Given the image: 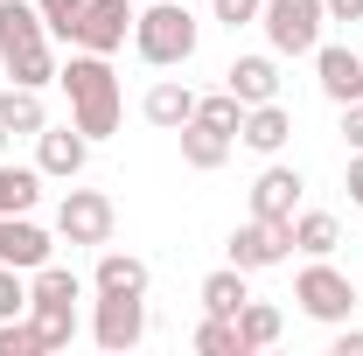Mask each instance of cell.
Wrapping results in <instances>:
<instances>
[{
	"instance_id": "cell-8",
	"label": "cell",
	"mask_w": 363,
	"mask_h": 356,
	"mask_svg": "<svg viewBox=\"0 0 363 356\" xmlns=\"http://www.w3.org/2000/svg\"><path fill=\"white\" fill-rule=\"evenodd\" d=\"M294 259V223H272V217H245L230 230V266L245 272H272Z\"/></svg>"
},
{
	"instance_id": "cell-29",
	"label": "cell",
	"mask_w": 363,
	"mask_h": 356,
	"mask_svg": "<svg viewBox=\"0 0 363 356\" xmlns=\"http://www.w3.org/2000/svg\"><path fill=\"white\" fill-rule=\"evenodd\" d=\"M7 314H28V272H14V266H0V321Z\"/></svg>"
},
{
	"instance_id": "cell-26",
	"label": "cell",
	"mask_w": 363,
	"mask_h": 356,
	"mask_svg": "<svg viewBox=\"0 0 363 356\" xmlns=\"http://www.w3.org/2000/svg\"><path fill=\"white\" fill-rule=\"evenodd\" d=\"M196 350H203V356H245V343H238V321H230V314H203V328H196Z\"/></svg>"
},
{
	"instance_id": "cell-13",
	"label": "cell",
	"mask_w": 363,
	"mask_h": 356,
	"mask_svg": "<svg viewBox=\"0 0 363 356\" xmlns=\"http://www.w3.org/2000/svg\"><path fill=\"white\" fill-rule=\"evenodd\" d=\"M301 168H279L272 161L266 175L252 182V217H272V223H294V210H301Z\"/></svg>"
},
{
	"instance_id": "cell-18",
	"label": "cell",
	"mask_w": 363,
	"mask_h": 356,
	"mask_svg": "<svg viewBox=\"0 0 363 356\" xmlns=\"http://www.w3.org/2000/svg\"><path fill=\"white\" fill-rule=\"evenodd\" d=\"M175 140H182V161H189L196 175L224 168V161H230V147H238L230 133H217V126H203V119H189V126H175Z\"/></svg>"
},
{
	"instance_id": "cell-3",
	"label": "cell",
	"mask_w": 363,
	"mask_h": 356,
	"mask_svg": "<svg viewBox=\"0 0 363 356\" xmlns=\"http://www.w3.org/2000/svg\"><path fill=\"white\" fill-rule=\"evenodd\" d=\"M196 43H203V28H196L189 0H147V7L133 14V49H140V63H154V70L189 63Z\"/></svg>"
},
{
	"instance_id": "cell-25",
	"label": "cell",
	"mask_w": 363,
	"mask_h": 356,
	"mask_svg": "<svg viewBox=\"0 0 363 356\" xmlns=\"http://www.w3.org/2000/svg\"><path fill=\"white\" fill-rule=\"evenodd\" d=\"M0 356H49V343H43V328L28 314H7L0 321Z\"/></svg>"
},
{
	"instance_id": "cell-2",
	"label": "cell",
	"mask_w": 363,
	"mask_h": 356,
	"mask_svg": "<svg viewBox=\"0 0 363 356\" xmlns=\"http://www.w3.org/2000/svg\"><path fill=\"white\" fill-rule=\"evenodd\" d=\"M0 70H7V84L28 91L56 84V49H49V21L35 0H0Z\"/></svg>"
},
{
	"instance_id": "cell-9",
	"label": "cell",
	"mask_w": 363,
	"mask_h": 356,
	"mask_svg": "<svg viewBox=\"0 0 363 356\" xmlns=\"http://www.w3.org/2000/svg\"><path fill=\"white\" fill-rule=\"evenodd\" d=\"M133 0H84V14L70 21V49H91V56H112V49H126L133 35Z\"/></svg>"
},
{
	"instance_id": "cell-5",
	"label": "cell",
	"mask_w": 363,
	"mask_h": 356,
	"mask_svg": "<svg viewBox=\"0 0 363 356\" xmlns=\"http://www.w3.org/2000/svg\"><path fill=\"white\" fill-rule=\"evenodd\" d=\"M321 21H328L321 0H266V7H259V28H266L272 56H315Z\"/></svg>"
},
{
	"instance_id": "cell-1",
	"label": "cell",
	"mask_w": 363,
	"mask_h": 356,
	"mask_svg": "<svg viewBox=\"0 0 363 356\" xmlns=\"http://www.w3.org/2000/svg\"><path fill=\"white\" fill-rule=\"evenodd\" d=\"M56 84L70 98V126H77L91 147L119 133V77H112V56L70 49V63H56Z\"/></svg>"
},
{
	"instance_id": "cell-34",
	"label": "cell",
	"mask_w": 363,
	"mask_h": 356,
	"mask_svg": "<svg viewBox=\"0 0 363 356\" xmlns=\"http://www.w3.org/2000/svg\"><path fill=\"white\" fill-rule=\"evenodd\" d=\"M342 189H350V203H363V154L350 161V175H342Z\"/></svg>"
},
{
	"instance_id": "cell-27",
	"label": "cell",
	"mask_w": 363,
	"mask_h": 356,
	"mask_svg": "<svg viewBox=\"0 0 363 356\" xmlns=\"http://www.w3.org/2000/svg\"><path fill=\"white\" fill-rule=\"evenodd\" d=\"M196 119H203V126H217V133H230V140H238V126H245V105H238L230 91H210V98H196Z\"/></svg>"
},
{
	"instance_id": "cell-24",
	"label": "cell",
	"mask_w": 363,
	"mask_h": 356,
	"mask_svg": "<svg viewBox=\"0 0 363 356\" xmlns=\"http://www.w3.org/2000/svg\"><path fill=\"white\" fill-rule=\"evenodd\" d=\"M28 321L43 328L49 350H70V335H77V301H28Z\"/></svg>"
},
{
	"instance_id": "cell-6",
	"label": "cell",
	"mask_w": 363,
	"mask_h": 356,
	"mask_svg": "<svg viewBox=\"0 0 363 356\" xmlns=\"http://www.w3.org/2000/svg\"><path fill=\"white\" fill-rule=\"evenodd\" d=\"M91 343L105 356H126L147 343V294H98L91 308Z\"/></svg>"
},
{
	"instance_id": "cell-31",
	"label": "cell",
	"mask_w": 363,
	"mask_h": 356,
	"mask_svg": "<svg viewBox=\"0 0 363 356\" xmlns=\"http://www.w3.org/2000/svg\"><path fill=\"white\" fill-rule=\"evenodd\" d=\"M342 140L363 154V98H357V105H342Z\"/></svg>"
},
{
	"instance_id": "cell-33",
	"label": "cell",
	"mask_w": 363,
	"mask_h": 356,
	"mask_svg": "<svg viewBox=\"0 0 363 356\" xmlns=\"http://www.w3.org/2000/svg\"><path fill=\"white\" fill-rule=\"evenodd\" d=\"M335 356H363V328H350V321H342V335H335Z\"/></svg>"
},
{
	"instance_id": "cell-11",
	"label": "cell",
	"mask_w": 363,
	"mask_h": 356,
	"mask_svg": "<svg viewBox=\"0 0 363 356\" xmlns=\"http://www.w3.org/2000/svg\"><path fill=\"white\" fill-rule=\"evenodd\" d=\"M91 161V140L77 133V126H43L35 133V168H43L49 182H77Z\"/></svg>"
},
{
	"instance_id": "cell-35",
	"label": "cell",
	"mask_w": 363,
	"mask_h": 356,
	"mask_svg": "<svg viewBox=\"0 0 363 356\" xmlns=\"http://www.w3.org/2000/svg\"><path fill=\"white\" fill-rule=\"evenodd\" d=\"M7 140H14V133H7V126H0V154H7Z\"/></svg>"
},
{
	"instance_id": "cell-28",
	"label": "cell",
	"mask_w": 363,
	"mask_h": 356,
	"mask_svg": "<svg viewBox=\"0 0 363 356\" xmlns=\"http://www.w3.org/2000/svg\"><path fill=\"white\" fill-rule=\"evenodd\" d=\"M43 7V21H49V43H70V21L84 14V0H35Z\"/></svg>"
},
{
	"instance_id": "cell-30",
	"label": "cell",
	"mask_w": 363,
	"mask_h": 356,
	"mask_svg": "<svg viewBox=\"0 0 363 356\" xmlns=\"http://www.w3.org/2000/svg\"><path fill=\"white\" fill-rule=\"evenodd\" d=\"M210 7H217V21H224V28H245V21H259V7H266V0H210Z\"/></svg>"
},
{
	"instance_id": "cell-32",
	"label": "cell",
	"mask_w": 363,
	"mask_h": 356,
	"mask_svg": "<svg viewBox=\"0 0 363 356\" xmlns=\"http://www.w3.org/2000/svg\"><path fill=\"white\" fill-rule=\"evenodd\" d=\"M328 7V21H363V0H321Z\"/></svg>"
},
{
	"instance_id": "cell-14",
	"label": "cell",
	"mask_w": 363,
	"mask_h": 356,
	"mask_svg": "<svg viewBox=\"0 0 363 356\" xmlns=\"http://www.w3.org/2000/svg\"><path fill=\"white\" fill-rule=\"evenodd\" d=\"M294 140V112L266 98V105H245V126H238V147H252V154H279Z\"/></svg>"
},
{
	"instance_id": "cell-12",
	"label": "cell",
	"mask_w": 363,
	"mask_h": 356,
	"mask_svg": "<svg viewBox=\"0 0 363 356\" xmlns=\"http://www.w3.org/2000/svg\"><path fill=\"white\" fill-rule=\"evenodd\" d=\"M49 252H56V238L35 217H0V266L35 272V266H49Z\"/></svg>"
},
{
	"instance_id": "cell-19",
	"label": "cell",
	"mask_w": 363,
	"mask_h": 356,
	"mask_svg": "<svg viewBox=\"0 0 363 356\" xmlns=\"http://www.w3.org/2000/svg\"><path fill=\"white\" fill-rule=\"evenodd\" d=\"M196 301H203V314H230V321H238V308L252 301V272L245 266H217L203 287H196Z\"/></svg>"
},
{
	"instance_id": "cell-17",
	"label": "cell",
	"mask_w": 363,
	"mask_h": 356,
	"mask_svg": "<svg viewBox=\"0 0 363 356\" xmlns=\"http://www.w3.org/2000/svg\"><path fill=\"white\" fill-rule=\"evenodd\" d=\"M140 112H147V126L175 133V126H189V119H196V91H189V84H175V77H161V84H147Z\"/></svg>"
},
{
	"instance_id": "cell-10",
	"label": "cell",
	"mask_w": 363,
	"mask_h": 356,
	"mask_svg": "<svg viewBox=\"0 0 363 356\" xmlns=\"http://www.w3.org/2000/svg\"><path fill=\"white\" fill-rule=\"evenodd\" d=\"M315 84L328 105H357L363 98V56L350 43H315Z\"/></svg>"
},
{
	"instance_id": "cell-4",
	"label": "cell",
	"mask_w": 363,
	"mask_h": 356,
	"mask_svg": "<svg viewBox=\"0 0 363 356\" xmlns=\"http://www.w3.org/2000/svg\"><path fill=\"white\" fill-rule=\"evenodd\" d=\"M294 301H301V314H308V321H321V328H342V321L363 308L357 279H350V272H335L328 259H308V266H301Z\"/></svg>"
},
{
	"instance_id": "cell-21",
	"label": "cell",
	"mask_w": 363,
	"mask_h": 356,
	"mask_svg": "<svg viewBox=\"0 0 363 356\" xmlns=\"http://www.w3.org/2000/svg\"><path fill=\"white\" fill-rule=\"evenodd\" d=\"M0 126H7V133H43L49 126V105H43V91H28V84H7L0 91Z\"/></svg>"
},
{
	"instance_id": "cell-23",
	"label": "cell",
	"mask_w": 363,
	"mask_h": 356,
	"mask_svg": "<svg viewBox=\"0 0 363 356\" xmlns=\"http://www.w3.org/2000/svg\"><path fill=\"white\" fill-rule=\"evenodd\" d=\"M279 328H286V321H279L272 301H245V308H238V343H245V356H252V350H272Z\"/></svg>"
},
{
	"instance_id": "cell-7",
	"label": "cell",
	"mask_w": 363,
	"mask_h": 356,
	"mask_svg": "<svg viewBox=\"0 0 363 356\" xmlns=\"http://www.w3.org/2000/svg\"><path fill=\"white\" fill-rule=\"evenodd\" d=\"M112 230H119V210H112L105 189H70L56 203V238L63 245H112Z\"/></svg>"
},
{
	"instance_id": "cell-16",
	"label": "cell",
	"mask_w": 363,
	"mask_h": 356,
	"mask_svg": "<svg viewBox=\"0 0 363 356\" xmlns=\"http://www.w3.org/2000/svg\"><path fill=\"white\" fill-rule=\"evenodd\" d=\"M224 91L238 105H266V98H279V63L272 56H238L224 70Z\"/></svg>"
},
{
	"instance_id": "cell-22",
	"label": "cell",
	"mask_w": 363,
	"mask_h": 356,
	"mask_svg": "<svg viewBox=\"0 0 363 356\" xmlns=\"http://www.w3.org/2000/svg\"><path fill=\"white\" fill-rule=\"evenodd\" d=\"M342 245V223L328 217V210H294V252H308V259H328Z\"/></svg>"
},
{
	"instance_id": "cell-15",
	"label": "cell",
	"mask_w": 363,
	"mask_h": 356,
	"mask_svg": "<svg viewBox=\"0 0 363 356\" xmlns=\"http://www.w3.org/2000/svg\"><path fill=\"white\" fill-rule=\"evenodd\" d=\"M147 287H154L147 259H133V252H112V245H98V266H91V294H147Z\"/></svg>"
},
{
	"instance_id": "cell-20",
	"label": "cell",
	"mask_w": 363,
	"mask_h": 356,
	"mask_svg": "<svg viewBox=\"0 0 363 356\" xmlns=\"http://www.w3.org/2000/svg\"><path fill=\"white\" fill-rule=\"evenodd\" d=\"M43 168H14L7 154H0V217H28L35 203H43Z\"/></svg>"
}]
</instances>
